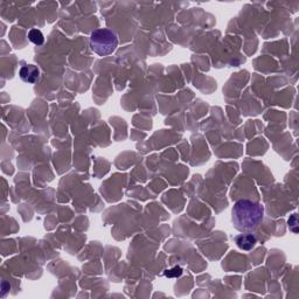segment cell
<instances>
[{
	"label": "cell",
	"mask_w": 299,
	"mask_h": 299,
	"mask_svg": "<svg viewBox=\"0 0 299 299\" xmlns=\"http://www.w3.org/2000/svg\"><path fill=\"white\" fill-rule=\"evenodd\" d=\"M264 207L250 200H238L231 211L232 225L242 232H252L263 220Z\"/></svg>",
	"instance_id": "obj_1"
},
{
	"label": "cell",
	"mask_w": 299,
	"mask_h": 299,
	"mask_svg": "<svg viewBox=\"0 0 299 299\" xmlns=\"http://www.w3.org/2000/svg\"><path fill=\"white\" fill-rule=\"evenodd\" d=\"M118 39L116 34L108 28H99L91 33L90 47L99 56H108L116 51Z\"/></svg>",
	"instance_id": "obj_2"
},
{
	"label": "cell",
	"mask_w": 299,
	"mask_h": 299,
	"mask_svg": "<svg viewBox=\"0 0 299 299\" xmlns=\"http://www.w3.org/2000/svg\"><path fill=\"white\" fill-rule=\"evenodd\" d=\"M182 275V269L180 267H174L165 271V276L168 278H178Z\"/></svg>",
	"instance_id": "obj_6"
},
{
	"label": "cell",
	"mask_w": 299,
	"mask_h": 299,
	"mask_svg": "<svg viewBox=\"0 0 299 299\" xmlns=\"http://www.w3.org/2000/svg\"><path fill=\"white\" fill-rule=\"evenodd\" d=\"M28 39H29V41L33 42V44L36 46L44 45V42H45V36H44V34H42V32L39 31V29H36V28H33L29 31Z\"/></svg>",
	"instance_id": "obj_5"
},
{
	"label": "cell",
	"mask_w": 299,
	"mask_h": 299,
	"mask_svg": "<svg viewBox=\"0 0 299 299\" xmlns=\"http://www.w3.org/2000/svg\"><path fill=\"white\" fill-rule=\"evenodd\" d=\"M19 76L24 82L29 83V84H34V83L39 79L40 71L36 66L26 65L20 68Z\"/></svg>",
	"instance_id": "obj_3"
},
{
	"label": "cell",
	"mask_w": 299,
	"mask_h": 299,
	"mask_svg": "<svg viewBox=\"0 0 299 299\" xmlns=\"http://www.w3.org/2000/svg\"><path fill=\"white\" fill-rule=\"evenodd\" d=\"M234 240L237 247L245 251L251 250L255 247L256 242H257L256 237L252 234H240L237 236H235Z\"/></svg>",
	"instance_id": "obj_4"
}]
</instances>
